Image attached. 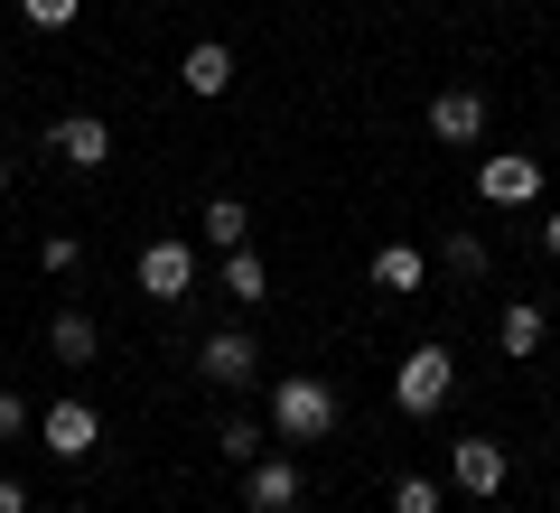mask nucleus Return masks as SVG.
Returning <instances> with one entry per match:
<instances>
[{"mask_svg":"<svg viewBox=\"0 0 560 513\" xmlns=\"http://www.w3.org/2000/svg\"><path fill=\"white\" fill-rule=\"evenodd\" d=\"M271 430L300 439V448H308V439H327V430H337V393H327L318 374H280L271 383Z\"/></svg>","mask_w":560,"mask_h":513,"instance_id":"nucleus-1","label":"nucleus"},{"mask_svg":"<svg viewBox=\"0 0 560 513\" xmlns=\"http://www.w3.org/2000/svg\"><path fill=\"white\" fill-rule=\"evenodd\" d=\"M448 393H458V364H448V346H411V355H401V374H393V401H401L411 420H430Z\"/></svg>","mask_w":560,"mask_h":513,"instance_id":"nucleus-2","label":"nucleus"},{"mask_svg":"<svg viewBox=\"0 0 560 513\" xmlns=\"http://www.w3.org/2000/svg\"><path fill=\"white\" fill-rule=\"evenodd\" d=\"M477 197H486V206H533V197H541V159L495 150V159L477 168Z\"/></svg>","mask_w":560,"mask_h":513,"instance_id":"nucleus-3","label":"nucleus"},{"mask_svg":"<svg viewBox=\"0 0 560 513\" xmlns=\"http://www.w3.org/2000/svg\"><path fill=\"white\" fill-rule=\"evenodd\" d=\"M187 290H197V253H187L178 234L150 243V253H140V299H187Z\"/></svg>","mask_w":560,"mask_h":513,"instance_id":"nucleus-4","label":"nucleus"},{"mask_svg":"<svg viewBox=\"0 0 560 513\" xmlns=\"http://www.w3.org/2000/svg\"><path fill=\"white\" fill-rule=\"evenodd\" d=\"M253 336H243V327H224V336H206V346H197V374L206 383H215V393H243V383H253Z\"/></svg>","mask_w":560,"mask_h":513,"instance_id":"nucleus-5","label":"nucleus"},{"mask_svg":"<svg viewBox=\"0 0 560 513\" xmlns=\"http://www.w3.org/2000/svg\"><path fill=\"white\" fill-rule=\"evenodd\" d=\"M47 150H57L66 168H103V159H113V121L103 113H66L57 131H47Z\"/></svg>","mask_w":560,"mask_h":513,"instance_id":"nucleus-6","label":"nucleus"},{"mask_svg":"<svg viewBox=\"0 0 560 513\" xmlns=\"http://www.w3.org/2000/svg\"><path fill=\"white\" fill-rule=\"evenodd\" d=\"M38 439L57 457H94V439H103V420L84 411V401H47V420H38Z\"/></svg>","mask_w":560,"mask_h":513,"instance_id":"nucleus-7","label":"nucleus"},{"mask_svg":"<svg viewBox=\"0 0 560 513\" xmlns=\"http://www.w3.org/2000/svg\"><path fill=\"white\" fill-rule=\"evenodd\" d=\"M243 504H253V513H290V504H300V467H290V457H253Z\"/></svg>","mask_w":560,"mask_h":513,"instance_id":"nucleus-8","label":"nucleus"},{"mask_svg":"<svg viewBox=\"0 0 560 513\" xmlns=\"http://www.w3.org/2000/svg\"><path fill=\"white\" fill-rule=\"evenodd\" d=\"M178 84H187V94H197V103H215L224 84H234V47L197 38V47H187V57H178Z\"/></svg>","mask_w":560,"mask_h":513,"instance_id":"nucleus-9","label":"nucleus"},{"mask_svg":"<svg viewBox=\"0 0 560 513\" xmlns=\"http://www.w3.org/2000/svg\"><path fill=\"white\" fill-rule=\"evenodd\" d=\"M430 131H440V140H477V131H486L477 84H448V94H430Z\"/></svg>","mask_w":560,"mask_h":513,"instance_id":"nucleus-10","label":"nucleus"},{"mask_svg":"<svg viewBox=\"0 0 560 513\" xmlns=\"http://www.w3.org/2000/svg\"><path fill=\"white\" fill-rule=\"evenodd\" d=\"M448 476H458L467 494H504V448H495V439H458V457H448Z\"/></svg>","mask_w":560,"mask_h":513,"instance_id":"nucleus-11","label":"nucleus"},{"mask_svg":"<svg viewBox=\"0 0 560 513\" xmlns=\"http://www.w3.org/2000/svg\"><path fill=\"white\" fill-rule=\"evenodd\" d=\"M541 336H551V317H541L533 299H504V317H495V346H504V355H541Z\"/></svg>","mask_w":560,"mask_h":513,"instance_id":"nucleus-12","label":"nucleus"},{"mask_svg":"<svg viewBox=\"0 0 560 513\" xmlns=\"http://www.w3.org/2000/svg\"><path fill=\"white\" fill-rule=\"evenodd\" d=\"M47 346H57V364H94V346H103V336H94V317H84V308H57Z\"/></svg>","mask_w":560,"mask_h":513,"instance_id":"nucleus-13","label":"nucleus"},{"mask_svg":"<svg viewBox=\"0 0 560 513\" xmlns=\"http://www.w3.org/2000/svg\"><path fill=\"white\" fill-rule=\"evenodd\" d=\"M243 234H253V206H243V197H206V243H215V253H234Z\"/></svg>","mask_w":560,"mask_h":513,"instance_id":"nucleus-14","label":"nucleus"},{"mask_svg":"<svg viewBox=\"0 0 560 513\" xmlns=\"http://www.w3.org/2000/svg\"><path fill=\"white\" fill-rule=\"evenodd\" d=\"M374 280H383V290H420V280H430V261H420L411 243H383V253H374Z\"/></svg>","mask_w":560,"mask_h":513,"instance_id":"nucleus-15","label":"nucleus"},{"mask_svg":"<svg viewBox=\"0 0 560 513\" xmlns=\"http://www.w3.org/2000/svg\"><path fill=\"white\" fill-rule=\"evenodd\" d=\"M261 290H271V271H261V261H253V253L234 243V253H224V299H243V308H253Z\"/></svg>","mask_w":560,"mask_h":513,"instance_id":"nucleus-16","label":"nucleus"},{"mask_svg":"<svg viewBox=\"0 0 560 513\" xmlns=\"http://www.w3.org/2000/svg\"><path fill=\"white\" fill-rule=\"evenodd\" d=\"M215 457L253 467V457H261V420H224V430H215Z\"/></svg>","mask_w":560,"mask_h":513,"instance_id":"nucleus-17","label":"nucleus"},{"mask_svg":"<svg viewBox=\"0 0 560 513\" xmlns=\"http://www.w3.org/2000/svg\"><path fill=\"white\" fill-rule=\"evenodd\" d=\"M393 513H440V486H430V476H401V486H393Z\"/></svg>","mask_w":560,"mask_h":513,"instance_id":"nucleus-18","label":"nucleus"},{"mask_svg":"<svg viewBox=\"0 0 560 513\" xmlns=\"http://www.w3.org/2000/svg\"><path fill=\"white\" fill-rule=\"evenodd\" d=\"M20 10H28V28H75L84 0H20Z\"/></svg>","mask_w":560,"mask_h":513,"instance_id":"nucleus-19","label":"nucleus"},{"mask_svg":"<svg viewBox=\"0 0 560 513\" xmlns=\"http://www.w3.org/2000/svg\"><path fill=\"white\" fill-rule=\"evenodd\" d=\"M448 271L477 280V271H486V243H477V234H448Z\"/></svg>","mask_w":560,"mask_h":513,"instance_id":"nucleus-20","label":"nucleus"},{"mask_svg":"<svg viewBox=\"0 0 560 513\" xmlns=\"http://www.w3.org/2000/svg\"><path fill=\"white\" fill-rule=\"evenodd\" d=\"M38 261H47V271L66 280V271H75V261H84V243H75V234H47V243H38Z\"/></svg>","mask_w":560,"mask_h":513,"instance_id":"nucleus-21","label":"nucleus"},{"mask_svg":"<svg viewBox=\"0 0 560 513\" xmlns=\"http://www.w3.org/2000/svg\"><path fill=\"white\" fill-rule=\"evenodd\" d=\"M20 430H28V401H20V393H0V439H20Z\"/></svg>","mask_w":560,"mask_h":513,"instance_id":"nucleus-22","label":"nucleus"},{"mask_svg":"<svg viewBox=\"0 0 560 513\" xmlns=\"http://www.w3.org/2000/svg\"><path fill=\"white\" fill-rule=\"evenodd\" d=\"M0 513H28V494H20V486H10V476H0Z\"/></svg>","mask_w":560,"mask_h":513,"instance_id":"nucleus-23","label":"nucleus"},{"mask_svg":"<svg viewBox=\"0 0 560 513\" xmlns=\"http://www.w3.org/2000/svg\"><path fill=\"white\" fill-rule=\"evenodd\" d=\"M541 253H551V261H560V215H541Z\"/></svg>","mask_w":560,"mask_h":513,"instance_id":"nucleus-24","label":"nucleus"},{"mask_svg":"<svg viewBox=\"0 0 560 513\" xmlns=\"http://www.w3.org/2000/svg\"><path fill=\"white\" fill-rule=\"evenodd\" d=\"M0 187H10V159H0Z\"/></svg>","mask_w":560,"mask_h":513,"instance_id":"nucleus-25","label":"nucleus"}]
</instances>
